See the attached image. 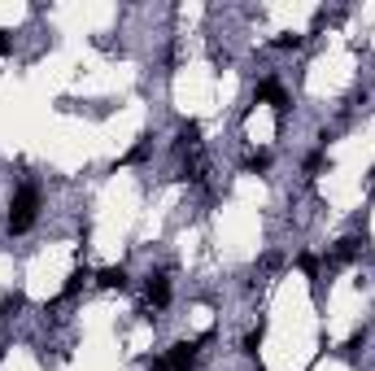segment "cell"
Instances as JSON below:
<instances>
[{
    "label": "cell",
    "instance_id": "cell-2",
    "mask_svg": "<svg viewBox=\"0 0 375 371\" xmlns=\"http://www.w3.org/2000/svg\"><path fill=\"white\" fill-rule=\"evenodd\" d=\"M214 332H206V336H196V341H179V345H170V354H166V367L170 371H192L196 367V350L210 341Z\"/></svg>",
    "mask_w": 375,
    "mask_h": 371
},
{
    "label": "cell",
    "instance_id": "cell-15",
    "mask_svg": "<svg viewBox=\"0 0 375 371\" xmlns=\"http://www.w3.org/2000/svg\"><path fill=\"white\" fill-rule=\"evenodd\" d=\"M9 48H13V40H9V35H0V57H9Z\"/></svg>",
    "mask_w": 375,
    "mask_h": 371
},
{
    "label": "cell",
    "instance_id": "cell-13",
    "mask_svg": "<svg viewBox=\"0 0 375 371\" xmlns=\"http://www.w3.org/2000/svg\"><path fill=\"white\" fill-rule=\"evenodd\" d=\"M270 166V153H254V158H249V170H266Z\"/></svg>",
    "mask_w": 375,
    "mask_h": 371
},
{
    "label": "cell",
    "instance_id": "cell-4",
    "mask_svg": "<svg viewBox=\"0 0 375 371\" xmlns=\"http://www.w3.org/2000/svg\"><path fill=\"white\" fill-rule=\"evenodd\" d=\"M148 302H153L157 310L170 306V280L166 276H148Z\"/></svg>",
    "mask_w": 375,
    "mask_h": 371
},
{
    "label": "cell",
    "instance_id": "cell-9",
    "mask_svg": "<svg viewBox=\"0 0 375 371\" xmlns=\"http://www.w3.org/2000/svg\"><path fill=\"white\" fill-rule=\"evenodd\" d=\"M18 306H22V293H5V297H0V310H5V314L18 310Z\"/></svg>",
    "mask_w": 375,
    "mask_h": 371
},
{
    "label": "cell",
    "instance_id": "cell-7",
    "mask_svg": "<svg viewBox=\"0 0 375 371\" xmlns=\"http://www.w3.org/2000/svg\"><path fill=\"white\" fill-rule=\"evenodd\" d=\"M83 280H88V271H74V276L66 280V297H74V293H79V288H83Z\"/></svg>",
    "mask_w": 375,
    "mask_h": 371
},
{
    "label": "cell",
    "instance_id": "cell-12",
    "mask_svg": "<svg viewBox=\"0 0 375 371\" xmlns=\"http://www.w3.org/2000/svg\"><path fill=\"white\" fill-rule=\"evenodd\" d=\"M297 266H302L306 276H314V271H319V258H314V254H302V258H297Z\"/></svg>",
    "mask_w": 375,
    "mask_h": 371
},
{
    "label": "cell",
    "instance_id": "cell-10",
    "mask_svg": "<svg viewBox=\"0 0 375 371\" xmlns=\"http://www.w3.org/2000/svg\"><path fill=\"white\" fill-rule=\"evenodd\" d=\"M258 345H262V328L244 336V354H254V358H258Z\"/></svg>",
    "mask_w": 375,
    "mask_h": 371
},
{
    "label": "cell",
    "instance_id": "cell-1",
    "mask_svg": "<svg viewBox=\"0 0 375 371\" xmlns=\"http://www.w3.org/2000/svg\"><path fill=\"white\" fill-rule=\"evenodd\" d=\"M35 214H40V188L35 184H22L13 192V206H9V232L22 236V232H31L35 228Z\"/></svg>",
    "mask_w": 375,
    "mask_h": 371
},
{
    "label": "cell",
    "instance_id": "cell-8",
    "mask_svg": "<svg viewBox=\"0 0 375 371\" xmlns=\"http://www.w3.org/2000/svg\"><path fill=\"white\" fill-rule=\"evenodd\" d=\"M362 341H367V332H358L354 341H349L345 350H340V358H358V350H362Z\"/></svg>",
    "mask_w": 375,
    "mask_h": 371
},
{
    "label": "cell",
    "instance_id": "cell-11",
    "mask_svg": "<svg viewBox=\"0 0 375 371\" xmlns=\"http://www.w3.org/2000/svg\"><path fill=\"white\" fill-rule=\"evenodd\" d=\"M144 158H148V136H144V140L131 148V153H127V162H144Z\"/></svg>",
    "mask_w": 375,
    "mask_h": 371
},
{
    "label": "cell",
    "instance_id": "cell-5",
    "mask_svg": "<svg viewBox=\"0 0 375 371\" xmlns=\"http://www.w3.org/2000/svg\"><path fill=\"white\" fill-rule=\"evenodd\" d=\"M358 254H362V245H358L354 236H345V240H336V249H332V262H336V266H345V262H354Z\"/></svg>",
    "mask_w": 375,
    "mask_h": 371
},
{
    "label": "cell",
    "instance_id": "cell-16",
    "mask_svg": "<svg viewBox=\"0 0 375 371\" xmlns=\"http://www.w3.org/2000/svg\"><path fill=\"white\" fill-rule=\"evenodd\" d=\"M148 371H170V367H166V363H153V367H148Z\"/></svg>",
    "mask_w": 375,
    "mask_h": 371
},
{
    "label": "cell",
    "instance_id": "cell-6",
    "mask_svg": "<svg viewBox=\"0 0 375 371\" xmlns=\"http://www.w3.org/2000/svg\"><path fill=\"white\" fill-rule=\"evenodd\" d=\"M96 284H101V288H127V271H122V266H105L101 271V276H96Z\"/></svg>",
    "mask_w": 375,
    "mask_h": 371
},
{
    "label": "cell",
    "instance_id": "cell-3",
    "mask_svg": "<svg viewBox=\"0 0 375 371\" xmlns=\"http://www.w3.org/2000/svg\"><path fill=\"white\" fill-rule=\"evenodd\" d=\"M258 101H266L270 110H275V118H288V96H284V88H280V79H262L258 83Z\"/></svg>",
    "mask_w": 375,
    "mask_h": 371
},
{
    "label": "cell",
    "instance_id": "cell-14",
    "mask_svg": "<svg viewBox=\"0 0 375 371\" xmlns=\"http://www.w3.org/2000/svg\"><path fill=\"white\" fill-rule=\"evenodd\" d=\"M275 48H302V35H280V40H275Z\"/></svg>",
    "mask_w": 375,
    "mask_h": 371
}]
</instances>
